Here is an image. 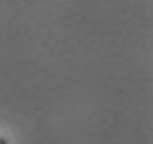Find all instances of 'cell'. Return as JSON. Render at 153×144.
<instances>
[{"mask_svg":"<svg viewBox=\"0 0 153 144\" xmlns=\"http://www.w3.org/2000/svg\"><path fill=\"white\" fill-rule=\"evenodd\" d=\"M0 144H7V140H2V137H0Z\"/></svg>","mask_w":153,"mask_h":144,"instance_id":"obj_1","label":"cell"}]
</instances>
